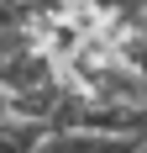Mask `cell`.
<instances>
[{"instance_id": "obj_1", "label": "cell", "mask_w": 147, "mask_h": 153, "mask_svg": "<svg viewBox=\"0 0 147 153\" xmlns=\"http://www.w3.org/2000/svg\"><path fill=\"white\" fill-rule=\"evenodd\" d=\"M147 137L126 132H47L37 153H142Z\"/></svg>"}]
</instances>
